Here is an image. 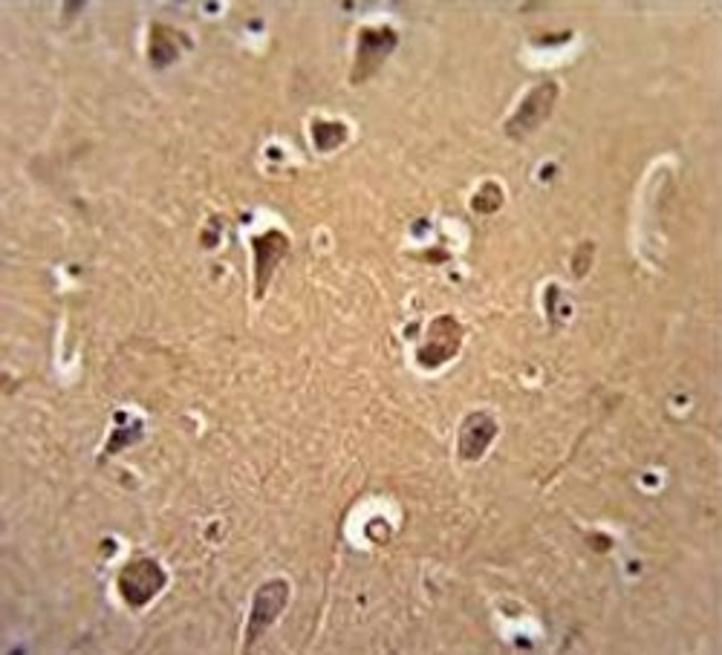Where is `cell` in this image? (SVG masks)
<instances>
[{"instance_id": "obj_8", "label": "cell", "mask_w": 722, "mask_h": 655, "mask_svg": "<svg viewBox=\"0 0 722 655\" xmlns=\"http://www.w3.org/2000/svg\"><path fill=\"white\" fill-rule=\"evenodd\" d=\"M174 41L179 43L183 36H177L170 27H154V32H150V61L156 67H165V63L179 56V47H174Z\"/></svg>"}, {"instance_id": "obj_9", "label": "cell", "mask_w": 722, "mask_h": 655, "mask_svg": "<svg viewBox=\"0 0 722 655\" xmlns=\"http://www.w3.org/2000/svg\"><path fill=\"white\" fill-rule=\"evenodd\" d=\"M348 125L341 121H312V141L319 150H333L348 139Z\"/></svg>"}, {"instance_id": "obj_1", "label": "cell", "mask_w": 722, "mask_h": 655, "mask_svg": "<svg viewBox=\"0 0 722 655\" xmlns=\"http://www.w3.org/2000/svg\"><path fill=\"white\" fill-rule=\"evenodd\" d=\"M165 580H168L165 569L156 564L154 557H136L119 571V595L125 598V604L139 609L163 593Z\"/></svg>"}, {"instance_id": "obj_6", "label": "cell", "mask_w": 722, "mask_h": 655, "mask_svg": "<svg viewBox=\"0 0 722 655\" xmlns=\"http://www.w3.org/2000/svg\"><path fill=\"white\" fill-rule=\"evenodd\" d=\"M252 248H255V295L263 297L266 286H270L272 275H275L277 263L284 261L290 252V237L284 232H263L257 237H252Z\"/></svg>"}, {"instance_id": "obj_2", "label": "cell", "mask_w": 722, "mask_h": 655, "mask_svg": "<svg viewBox=\"0 0 722 655\" xmlns=\"http://www.w3.org/2000/svg\"><path fill=\"white\" fill-rule=\"evenodd\" d=\"M555 101H558V85H555V81H544V85H538L535 90H529V96L520 101L515 116L506 121V136L515 141H524L526 136L535 134V130L549 119Z\"/></svg>"}, {"instance_id": "obj_7", "label": "cell", "mask_w": 722, "mask_h": 655, "mask_svg": "<svg viewBox=\"0 0 722 655\" xmlns=\"http://www.w3.org/2000/svg\"><path fill=\"white\" fill-rule=\"evenodd\" d=\"M497 437V422L489 413H471L460 428V457L466 462H475L489 451V444Z\"/></svg>"}, {"instance_id": "obj_5", "label": "cell", "mask_w": 722, "mask_h": 655, "mask_svg": "<svg viewBox=\"0 0 722 655\" xmlns=\"http://www.w3.org/2000/svg\"><path fill=\"white\" fill-rule=\"evenodd\" d=\"M462 344V326L453 317H437L428 330V341L419 350V364L422 366H439L451 361Z\"/></svg>"}, {"instance_id": "obj_3", "label": "cell", "mask_w": 722, "mask_h": 655, "mask_svg": "<svg viewBox=\"0 0 722 655\" xmlns=\"http://www.w3.org/2000/svg\"><path fill=\"white\" fill-rule=\"evenodd\" d=\"M399 36L397 29L390 27H364L359 36V47H355V63H353V85L368 81L375 76V70L388 61V56L397 50Z\"/></svg>"}, {"instance_id": "obj_4", "label": "cell", "mask_w": 722, "mask_h": 655, "mask_svg": "<svg viewBox=\"0 0 722 655\" xmlns=\"http://www.w3.org/2000/svg\"><path fill=\"white\" fill-rule=\"evenodd\" d=\"M286 600H290V584L286 580H270V584H263L257 589L255 600H252V615H248L246 649L281 618Z\"/></svg>"}, {"instance_id": "obj_10", "label": "cell", "mask_w": 722, "mask_h": 655, "mask_svg": "<svg viewBox=\"0 0 722 655\" xmlns=\"http://www.w3.org/2000/svg\"><path fill=\"white\" fill-rule=\"evenodd\" d=\"M471 205H475L477 214H495L497 208L504 205V190H500V185L497 183L482 185V188L477 190V197L471 199Z\"/></svg>"}]
</instances>
